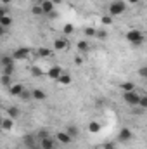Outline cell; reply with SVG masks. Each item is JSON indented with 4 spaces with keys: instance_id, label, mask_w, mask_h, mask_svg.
Masks as SVG:
<instances>
[{
    "instance_id": "6da1fadb",
    "label": "cell",
    "mask_w": 147,
    "mask_h": 149,
    "mask_svg": "<svg viewBox=\"0 0 147 149\" xmlns=\"http://www.w3.org/2000/svg\"><path fill=\"white\" fill-rule=\"evenodd\" d=\"M126 40H128L133 47H139V45H142V42H144V35H142L140 30H130V31L126 33Z\"/></svg>"
},
{
    "instance_id": "7a4b0ae2",
    "label": "cell",
    "mask_w": 147,
    "mask_h": 149,
    "mask_svg": "<svg viewBox=\"0 0 147 149\" xmlns=\"http://www.w3.org/2000/svg\"><path fill=\"white\" fill-rule=\"evenodd\" d=\"M126 10V3L123 2V0H116V2H112L109 5V16H121L123 12Z\"/></svg>"
},
{
    "instance_id": "3957f363",
    "label": "cell",
    "mask_w": 147,
    "mask_h": 149,
    "mask_svg": "<svg viewBox=\"0 0 147 149\" xmlns=\"http://www.w3.org/2000/svg\"><path fill=\"white\" fill-rule=\"evenodd\" d=\"M123 99L130 106H139L140 104V95L135 94V92H123Z\"/></svg>"
},
{
    "instance_id": "277c9868",
    "label": "cell",
    "mask_w": 147,
    "mask_h": 149,
    "mask_svg": "<svg viewBox=\"0 0 147 149\" xmlns=\"http://www.w3.org/2000/svg\"><path fill=\"white\" fill-rule=\"evenodd\" d=\"M28 56H30V49H28V47H21V49H17V50L12 54L14 61H23V59H28Z\"/></svg>"
},
{
    "instance_id": "5b68a950",
    "label": "cell",
    "mask_w": 147,
    "mask_h": 149,
    "mask_svg": "<svg viewBox=\"0 0 147 149\" xmlns=\"http://www.w3.org/2000/svg\"><path fill=\"white\" fill-rule=\"evenodd\" d=\"M40 149H55V146H54V141L50 139V137H42L40 139Z\"/></svg>"
},
{
    "instance_id": "8992f818",
    "label": "cell",
    "mask_w": 147,
    "mask_h": 149,
    "mask_svg": "<svg viewBox=\"0 0 147 149\" xmlns=\"http://www.w3.org/2000/svg\"><path fill=\"white\" fill-rule=\"evenodd\" d=\"M130 139H132V130H130V128L119 130V135H118V141H119V142H128Z\"/></svg>"
},
{
    "instance_id": "52a82bcc",
    "label": "cell",
    "mask_w": 147,
    "mask_h": 149,
    "mask_svg": "<svg viewBox=\"0 0 147 149\" xmlns=\"http://www.w3.org/2000/svg\"><path fill=\"white\" fill-rule=\"evenodd\" d=\"M57 141L61 142V144H71V141H73V137L68 134V132H57Z\"/></svg>"
},
{
    "instance_id": "ba28073f",
    "label": "cell",
    "mask_w": 147,
    "mask_h": 149,
    "mask_svg": "<svg viewBox=\"0 0 147 149\" xmlns=\"http://www.w3.org/2000/svg\"><path fill=\"white\" fill-rule=\"evenodd\" d=\"M23 90H24V87H23L21 83H12V85L9 87V92H10L12 95H17V97L23 94Z\"/></svg>"
},
{
    "instance_id": "9c48e42d",
    "label": "cell",
    "mask_w": 147,
    "mask_h": 149,
    "mask_svg": "<svg viewBox=\"0 0 147 149\" xmlns=\"http://www.w3.org/2000/svg\"><path fill=\"white\" fill-rule=\"evenodd\" d=\"M49 78H52V80H59L61 78V74H62V70L59 68V66H54V68H50L49 70Z\"/></svg>"
},
{
    "instance_id": "30bf717a",
    "label": "cell",
    "mask_w": 147,
    "mask_h": 149,
    "mask_svg": "<svg viewBox=\"0 0 147 149\" xmlns=\"http://www.w3.org/2000/svg\"><path fill=\"white\" fill-rule=\"evenodd\" d=\"M68 47V40L66 38H55L54 40V49L55 50H64Z\"/></svg>"
},
{
    "instance_id": "8fae6325",
    "label": "cell",
    "mask_w": 147,
    "mask_h": 149,
    "mask_svg": "<svg viewBox=\"0 0 147 149\" xmlns=\"http://www.w3.org/2000/svg\"><path fill=\"white\" fill-rule=\"evenodd\" d=\"M40 5H42V9H43V12H45V14H50V12L54 10V7H55V3H54L52 0H43Z\"/></svg>"
},
{
    "instance_id": "7c38bea8",
    "label": "cell",
    "mask_w": 147,
    "mask_h": 149,
    "mask_svg": "<svg viewBox=\"0 0 147 149\" xmlns=\"http://www.w3.org/2000/svg\"><path fill=\"white\" fill-rule=\"evenodd\" d=\"M12 127H14V120L9 118V116H5V118L2 120V130H10Z\"/></svg>"
},
{
    "instance_id": "4fadbf2b",
    "label": "cell",
    "mask_w": 147,
    "mask_h": 149,
    "mask_svg": "<svg viewBox=\"0 0 147 149\" xmlns=\"http://www.w3.org/2000/svg\"><path fill=\"white\" fill-rule=\"evenodd\" d=\"M31 94H33V99H35V101H43V99H45V92L40 90V88H33Z\"/></svg>"
},
{
    "instance_id": "5bb4252c",
    "label": "cell",
    "mask_w": 147,
    "mask_h": 149,
    "mask_svg": "<svg viewBox=\"0 0 147 149\" xmlns=\"http://www.w3.org/2000/svg\"><path fill=\"white\" fill-rule=\"evenodd\" d=\"M10 24H12V17H10V16H2V17H0V26L9 28Z\"/></svg>"
},
{
    "instance_id": "9a60e30c",
    "label": "cell",
    "mask_w": 147,
    "mask_h": 149,
    "mask_svg": "<svg viewBox=\"0 0 147 149\" xmlns=\"http://www.w3.org/2000/svg\"><path fill=\"white\" fill-rule=\"evenodd\" d=\"M7 116H9V118H12V120H16V118L19 116V109H17L16 106H10V108L7 109Z\"/></svg>"
},
{
    "instance_id": "2e32d148",
    "label": "cell",
    "mask_w": 147,
    "mask_h": 149,
    "mask_svg": "<svg viewBox=\"0 0 147 149\" xmlns=\"http://www.w3.org/2000/svg\"><path fill=\"white\" fill-rule=\"evenodd\" d=\"M99 130H101V123H97V121H90V123H88V132L97 134Z\"/></svg>"
},
{
    "instance_id": "e0dca14e",
    "label": "cell",
    "mask_w": 147,
    "mask_h": 149,
    "mask_svg": "<svg viewBox=\"0 0 147 149\" xmlns=\"http://www.w3.org/2000/svg\"><path fill=\"white\" fill-rule=\"evenodd\" d=\"M57 81H59L61 85H69V83H71V76H69L68 73H62V74H61V78H59Z\"/></svg>"
},
{
    "instance_id": "ac0fdd59",
    "label": "cell",
    "mask_w": 147,
    "mask_h": 149,
    "mask_svg": "<svg viewBox=\"0 0 147 149\" xmlns=\"http://www.w3.org/2000/svg\"><path fill=\"white\" fill-rule=\"evenodd\" d=\"M121 88H123V92H133V90H135V85H133L132 81H125V83L121 85Z\"/></svg>"
},
{
    "instance_id": "d6986e66",
    "label": "cell",
    "mask_w": 147,
    "mask_h": 149,
    "mask_svg": "<svg viewBox=\"0 0 147 149\" xmlns=\"http://www.w3.org/2000/svg\"><path fill=\"white\" fill-rule=\"evenodd\" d=\"M9 64H14V57L12 56H3L2 57V66H9Z\"/></svg>"
},
{
    "instance_id": "ffe728a7",
    "label": "cell",
    "mask_w": 147,
    "mask_h": 149,
    "mask_svg": "<svg viewBox=\"0 0 147 149\" xmlns=\"http://www.w3.org/2000/svg\"><path fill=\"white\" fill-rule=\"evenodd\" d=\"M88 49H90V47H88V42H83V40L78 42V50H80V52H87Z\"/></svg>"
},
{
    "instance_id": "44dd1931",
    "label": "cell",
    "mask_w": 147,
    "mask_h": 149,
    "mask_svg": "<svg viewBox=\"0 0 147 149\" xmlns=\"http://www.w3.org/2000/svg\"><path fill=\"white\" fill-rule=\"evenodd\" d=\"M12 73H14V64H9V66H3V71H2V74H5V76H10Z\"/></svg>"
},
{
    "instance_id": "7402d4cb",
    "label": "cell",
    "mask_w": 147,
    "mask_h": 149,
    "mask_svg": "<svg viewBox=\"0 0 147 149\" xmlns=\"http://www.w3.org/2000/svg\"><path fill=\"white\" fill-rule=\"evenodd\" d=\"M66 132H68V134H69V135H71V137H76V135H78V128H76V127H74V125H69V127H68V128H66Z\"/></svg>"
},
{
    "instance_id": "603a6c76",
    "label": "cell",
    "mask_w": 147,
    "mask_h": 149,
    "mask_svg": "<svg viewBox=\"0 0 147 149\" xmlns=\"http://www.w3.org/2000/svg\"><path fill=\"white\" fill-rule=\"evenodd\" d=\"M19 97H21L23 101H30V99H33V94H31V92H28V90L24 88V90H23V94H21Z\"/></svg>"
},
{
    "instance_id": "cb8c5ba5",
    "label": "cell",
    "mask_w": 147,
    "mask_h": 149,
    "mask_svg": "<svg viewBox=\"0 0 147 149\" xmlns=\"http://www.w3.org/2000/svg\"><path fill=\"white\" fill-rule=\"evenodd\" d=\"M33 14H35V16H42V14H45L40 3H38V5H33Z\"/></svg>"
},
{
    "instance_id": "d4e9b609",
    "label": "cell",
    "mask_w": 147,
    "mask_h": 149,
    "mask_svg": "<svg viewBox=\"0 0 147 149\" xmlns=\"http://www.w3.org/2000/svg\"><path fill=\"white\" fill-rule=\"evenodd\" d=\"M95 37L99 38V40H106V38H107V31H106V30H99V31L95 33Z\"/></svg>"
},
{
    "instance_id": "484cf974",
    "label": "cell",
    "mask_w": 147,
    "mask_h": 149,
    "mask_svg": "<svg viewBox=\"0 0 147 149\" xmlns=\"http://www.w3.org/2000/svg\"><path fill=\"white\" fill-rule=\"evenodd\" d=\"M31 73H33V76H37V78H40V76L43 74V71H42L40 68H37V66H33V68H31Z\"/></svg>"
},
{
    "instance_id": "4316f807",
    "label": "cell",
    "mask_w": 147,
    "mask_h": 149,
    "mask_svg": "<svg viewBox=\"0 0 147 149\" xmlns=\"http://www.w3.org/2000/svg\"><path fill=\"white\" fill-rule=\"evenodd\" d=\"M2 85H3V87H10V76L2 74Z\"/></svg>"
},
{
    "instance_id": "83f0119b",
    "label": "cell",
    "mask_w": 147,
    "mask_h": 149,
    "mask_svg": "<svg viewBox=\"0 0 147 149\" xmlns=\"http://www.w3.org/2000/svg\"><path fill=\"white\" fill-rule=\"evenodd\" d=\"M95 33H97V30H94V28H85V35H87V37H95Z\"/></svg>"
},
{
    "instance_id": "f1b7e54d",
    "label": "cell",
    "mask_w": 147,
    "mask_h": 149,
    "mask_svg": "<svg viewBox=\"0 0 147 149\" xmlns=\"http://www.w3.org/2000/svg\"><path fill=\"white\" fill-rule=\"evenodd\" d=\"M101 19H102L104 24H112V16H102Z\"/></svg>"
},
{
    "instance_id": "f546056e",
    "label": "cell",
    "mask_w": 147,
    "mask_h": 149,
    "mask_svg": "<svg viewBox=\"0 0 147 149\" xmlns=\"http://www.w3.org/2000/svg\"><path fill=\"white\" fill-rule=\"evenodd\" d=\"M139 74H140L144 80H147V66H142V68L139 70Z\"/></svg>"
},
{
    "instance_id": "4dcf8cb0",
    "label": "cell",
    "mask_w": 147,
    "mask_h": 149,
    "mask_svg": "<svg viewBox=\"0 0 147 149\" xmlns=\"http://www.w3.org/2000/svg\"><path fill=\"white\" fill-rule=\"evenodd\" d=\"M49 54H50V52H49L47 49H38V56H40V57H47Z\"/></svg>"
},
{
    "instance_id": "1f68e13d",
    "label": "cell",
    "mask_w": 147,
    "mask_h": 149,
    "mask_svg": "<svg viewBox=\"0 0 147 149\" xmlns=\"http://www.w3.org/2000/svg\"><path fill=\"white\" fill-rule=\"evenodd\" d=\"M139 106H140V108H144V109L147 108V95L140 97V104H139Z\"/></svg>"
},
{
    "instance_id": "d6a6232c",
    "label": "cell",
    "mask_w": 147,
    "mask_h": 149,
    "mask_svg": "<svg viewBox=\"0 0 147 149\" xmlns=\"http://www.w3.org/2000/svg\"><path fill=\"white\" fill-rule=\"evenodd\" d=\"M71 31H73V24H66V26H64V33H66V35H69Z\"/></svg>"
},
{
    "instance_id": "836d02e7",
    "label": "cell",
    "mask_w": 147,
    "mask_h": 149,
    "mask_svg": "<svg viewBox=\"0 0 147 149\" xmlns=\"http://www.w3.org/2000/svg\"><path fill=\"white\" fill-rule=\"evenodd\" d=\"M104 149H116V148H114V144H111V142H109V144H106V146H104Z\"/></svg>"
},
{
    "instance_id": "e575fe53",
    "label": "cell",
    "mask_w": 147,
    "mask_h": 149,
    "mask_svg": "<svg viewBox=\"0 0 147 149\" xmlns=\"http://www.w3.org/2000/svg\"><path fill=\"white\" fill-rule=\"evenodd\" d=\"M74 63H76V64H81V63H83V61H81V57H80V56H78V57H76V59H74Z\"/></svg>"
},
{
    "instance_id": "d590c367",
    "label": "cell",
    "mask_w": 147,
    "mask_h": 149,
    "mask_svg": "<svg viewBox=\"0 0 147 149\" xmlns=\"http://www.w3.org/2000/svg\"><path fill=\"white\" fill-rule=\"evenodd\" d=\"M0 2H2V5H9V3H10L12 0H0Z\"/></svg>"
},
{
    "instance_id": "8d00e7d4",
    "label": "cell",
    "mask_w": 147,
    "mask_h": 149,
    "mask_svg": "<svg viewBox=\"0 0 147 149\" xmlns=\"http://www.w3.org/2000/svg\"><path fill=\"white\" fill-rule=\"evenodd\" d=\"M140 0H128V3H132V5H135V3H139Z\"/></svg>"
},
{
    "instance_id": "74e56055",
    "label": "cell",
    "mask_w": 147,
    "mask_h": 149,
    "mask_svg": "<svg viewBox=\"0 0 147 149\" xmlns=\"http://www.w3.org/2000/svg\"><path fill=\"white\" fill-rule=\"evenodd\" d=\"M52 2H54L55 5H61V3H62V0H52Z\"/></svg>"
},
{
    "instance_id": "f35d334b",
    "label": "cell",
    "mask_w": 147,
    "mask_h": 149,
    "mask_svg": "<svg viewBox=\"0 0 147 149\" xmlns=\"http://www.w3.org/2000/svg\"><path fill=\"white\" fill-rule=\"evenodd\" d=\"M35 2H37V3H42V2H43V0H35Z\"/></svg>"
}]
</instances>
